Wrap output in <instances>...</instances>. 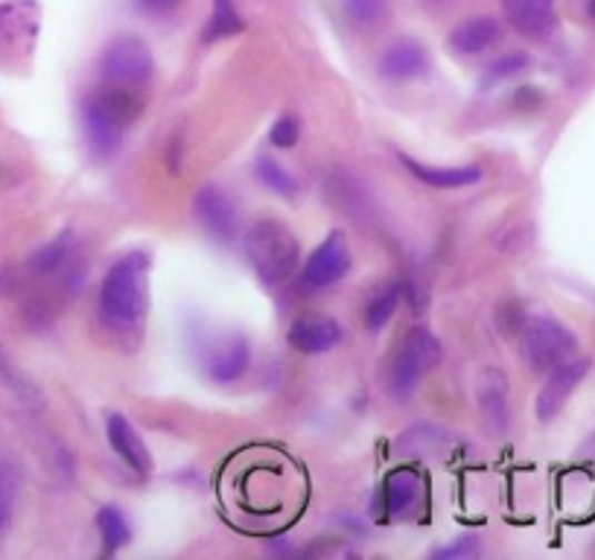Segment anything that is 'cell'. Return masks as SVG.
Wrapping results in <instances>:
<instances>
[{"instance_id":"obj_24","label":"cell","mask_w":595,"mask_h":560,"mask_svg":"<svg viewBox=\"0 0 595 560\" xmlns=\"http://www.w3.org/2000/svg\"><path fill=\"white\" fill-rule=\"evenodd\" d=\"M400 298H403L400 284H388L386 289H379L371 298V304H368V310H365V324H368L371 331H383V327L391 322V315L397 313Z\"/></svg>"},{"instance_id":"obj_33","label":"cell","mask_w":595,"mask_h":560,"mask_svg":"<svg viewBox=\"0 0 595 560\" xmlns=\"http://www.w3.org/2000/svg\"><path fill=\"white\" fill-rule=\"evenodd\" d=\"M587 12H589V18L595 21V0H587Z\"/></svg>"},{"instance_id":"obj_22","label":"cell","mask_w":595,"mask_h":560,"mask_svg":"<svg viewBox=\"0 0 595 560\" xmlns=\"http://www.w3.org/2000/svg\"><path fill=\"white\" fill-rule=\"evenodd\" d=\"M255 176L260 178V185H264L266 190L278 193V196H287V199H292L295 193H298V181H295L292 173H289V169L284 167L280 161L269 158V155H260V158H257Z\"/></svg>"},{"instance_id":"obj_2","label":"cell","mask_w":595,"mask_h":560,"mask_svg":"<svg viewBox=\"0 0 595 560\" xmlns=\"http://www.w3.org/2000/svg\"><path fill=\"white\" fill-rule=\"evenodd\" d=\"M138 115L140 102L135 100L132 88L106 82V88L88 94L82 102V131H86L88 149L97 158L115 155Z\"/></svg>"},{"instance_id":"obj_5","label":"cell","mask_w":595,"mask_h":560,"mask_svg":"<svg viewBox=\"0 0 595 560\" xmlns=\"http://www.w3.org/2000/svg\"><path fill=\"white\" fill-rule=\"evenodd\" d=\"M442 342L433 333L415 327L400 345L395 365L388 371V394L395 400H409L426 376V371H433L442 362Z\"/></svg>"},{"instance_id":"obj_1","label":"cell","mask_w":595,"mask_h":560,"mask_svg":"<svg viewBox=\"0 0 595 560\" xmlns=\"http://www.w3.org/2000/svg\"><path fill=\"white\" fill-rule=\"evenodd\" d=\"M149 261L147 252H129L111 263L100 286V315L115 331H135L149 310Z\"/></svg>"},{"instance_id":"obj_32","label":"cell","mask_w":595,"mask_h":560,"mask_svg":"<svg viewBox=\"0 0 595 560\" xmlns=\"http://www.w3.org/2000/svg\"><path fill=\"white\" fill-rule=\"evenodd\" d=\"M584 455H587V459H593V461H595V432L587 438V444H584Z\"/></svg>"},{"instance_id":"obj_30","label":"cell","mask_w":595,"mask_h":560,"mask_svg":"<svg viewBox=\"0 0 595 560\" xmlns=\"http://www.w3.org/2000/svg\"><path fill=\"white\" fill-rule=\"evenodd\" d=\"M496 322H499V331H503L505 336H510V333L523 331L526 315H523V310H519L517 304H503V307H499V315H496Z\"/></svg>"},{"instance_id":"obj_18","label":"cell","mask_w":595,"mask_h":560,"mask_svg":"<svg viewBox=\"0 0 595 560\" xmlns=\"http://www.w3.org/2000/svg\"><path fill=\"white\" fill-rule=\"evenodd\" d=\"M499 36H503V27L494 18H470L449 32L447 45L458 56H479L490 50L499 41Z\"/></svg>"},{"instance_id":"obj_14","label":"cell","mask_w":595,"mask_h":560,"mask_svg":"<svg viewBox=\"0 0 595 560\" xmlns=\"http://www.w3.org/2000/svg\"><path fill=\"white\" fill-rule=\"evenodd\" d=\"M505 18L519 36L546 39L557 23L555 0H505Z\"/></svg>"},{"instance_id":"obj_26","label":"cell","mask_w":595,"mask_h":560,"mask_svg":"<svg viewBox=\"0 0 595 560\" xmlns=\"http://www.w3.org/2000/svg\"><path fill=\"white\" fill-rule=\"evenodd\" d=\"M528 65H532V59H528L526 53H508L503 56V59H496L490 68H487V77L482 85H494V82H505V79L510 77H519L523 70H528Z\"/></svg>"},{"instance_id":"obj_23","label":"cell","mask_w":595,"mask_h":560,"mask_svg":"<svg viewBox=\"0 0 595 560\" xmlns=\"http://www.w3.org/2000/svg\"><path fill=\"white\" fill-rule=\"evenodd\" d=\"M341 9L356 30H377L388 18V0H341Z\"/></svg>"},{"instance_id":"obj_31","label":"cell","mask_w":595,"mask_h":560,"mask_svg":"<svg viewBox=\"0 0 595 560\" xmlns=\"http://www.w3.org/2000/svg\"><path fill=\"white\" fill-rule=\"evenodd\" d=\"M143 12H149V16H167V12H172V9L181 3V0H135Z\"/></svg>"},{"instance_id":"obj_13","label":"cell","mask_w":595,"mask_h":560,"mask_svg":"<svg viewBox=\"0 0 595 560\" xmlns=\"http://www.w3.org/2000/svg\"><path fill=\"white\" fill-rule=\"evenodd\" d=\"M379 77L391 82H411L420 79L429 70V53L426 47L415 39H397L383 50L377 62Z\"/></svg>"},{"instance_id":"obj_16","label":"cell","mask_w":595,"mask_h":560,"mask_svg":"<svg viewBox=\"0 0 595 560\" xmlns=\"http://www.w3.org/2000/svg\"><path fill=\"white\" fill-rule=\"evenodd\" d=\"M106 438H109L111 450L126 461V468H132L135 473H149L152 468V455H149L143 438L132 430V423L123 415H109L106 421Z\"/></svg>"},{"instance_id":"obj_17","label":"cell","mask_w":595,"mask_h":560,"mask_svg":"<svg viewBox=\"0 0 595 560\" xmlns=\"http://www.w3.org/2000/svg\"><path fill=\"white\" fill-rule=\"evenodd\" d=\"M400 161L411 176L420 178L426 187H435V190H458V187H470L476 185V181H482V167H476V164H464V167H429V164L415 161L409 155H400Z\"/></svg>"},{"instance_id":"obj_28","label":"cell","mask_w":595,"mask_h":560,"mask_svg":"<svg viewBox=\"0 0 595 560\" xmlns=\"http://www.w3.org/2000/svg\"><path fill=\"white\" fill-rule=\"evenodd\" d=\"M298 138H301V124L295 120L292 115H284L275 120V126L269 129V140L275 146H280V149H289V146L298 144Z\"/></svg>"},{"instance_id":"obj_11","label":"cell","mask_w":595,"mask_h":560,"mask_svg":"<svg viewBox=\"0 0 595 560\" xmlns=\"http://www.w3.org/2000/svg\"><path fill=\"white\" fill-rule=\"evenodd\" d=\"M251 365V342L242 333L234 336L217 338L214 345H208V356H205V374L217 383H237Z\"/></svg>"},{"instance_id":"obj_4","label":"cell","mask_w":595,"mask_h":560,"mask_svg":"<svg viewBox=\"0 0 595 560\" xmlns=\"http://www.w3.org/2000/svg\"><path fill=\"white\" fill-rule=\"evenodd\" d=\"M575 351H578V338L573 336V331L549 315H532L519 331V353L541 374H549L557 365L573 360Z\"/></svg>"},{"instance_id":"obj_27","label":"cell","mask_w":595,"mask_h":560,"mask_svg":"<svg viewBox=\"0 0 595 560\" xmlns=\"http://www.w3.org/2000/svg\"><path fill=\"white\" fill-rule=\"evenodd\" d=\"M16 497H18L16 473L7 468H0V529L12 520V511H16Z\"/></svg>"},{"instance_id":"obj_25","label":"cell","mask_w":595,"mask_h":560,"mask_svg":"<svg viewBox=\"0 0 595 560\" xmlns=\"http://www.w3.org/2000/svg\"><path fill=\"white\" fill-rule=\"evenodd\" d=\"M70 254V234H62L59 239H53V243H47L41 252H36V257H32V269L36 272H53L59 269L65 261H68Z\"/></svg>"},{"instance_id":"obj_3","label":"cell","mask_w":595,"mask_h":560,"mask_svg":"<svg viewBox=\"0 0 595 560\" xmlns=\"http://www.w3.org/2000/svg\"><path fill=\"white\" fill-rule=\"evenodd\" d=\"M246 257L264 284L278 286L298 269L301 243L280 219H257L246 234Z\"/></svg>"},{"instance_id":"obj_7","label":"cell","mask_w":595,"mask_h":560,"mask_svg":"<svg viewBox=\"0 0 595 560\" xmlns=\"http://www.w3.org/2000/svg\"><path fill=\"white\" fill-rule=\"evenodd\" d=\"M194 214L208 237L217 243H234L240 234V210L237 202L217 185H201L194 196Z\"/></svg>"},{"instance_id":"obj_12","label":"cell","mask_w":595,"mask_h":560,"mask_svg":"<svg viewBox=\"0 0 595 560\" xmlns=\"http://www.w3.org/2000/svg\"><path fill=\"white\" fill-rule=\"evenodd\" d=\"M289 347L316 356V353H327L341 342V327L336 318L325 313H307L298 315L287 333Z\"/></svg>"},{"instance_id":"obj_19","label":"cell","mask_w":595,"mask_h":560,"mask_svg":"<svg viewBox=\"0 0 595 560\" xmlns=\"http://www.w3.org/2000/svg\"><path fill=\"white\" fill-rule=\"evenodd\" d=\"M418 491L420 479L415 470H395V473L386 479V484H383V508H386V514H403V511L418 499Z\"/></svg>"},{"instance_id":"obj_9","label":"cell","mask_w":595,"mask_h":560,"mask_svg":"<svg viewBox=\"0 0 595 560\" xmlns=\"http://www.w3.org/2000/svg\"><path fill=\"white\" fill-rule=\"evenodd\" d=\"M589 374V360H569L564 365H557L555 371H549V380L537 394V421L549 423L561 415V409L566 406V400L573 397V392L584 383V376Z\"/></svg>"},{"instance_id":"obj_20","label":"cell","mask_w":595,"mask_h":560,"mask_svg":"<svg viewBox=\"0 0 595 560\" xmlns=\"http://www.w3.org/2000/svg\"><path fill=\"white\" fill-rule=\"evenodd\" d=\"M97 529H100L102 549L109 554H115L117 549H123L129 540H132V529H129V520L117 505H102L100 514H97Z\"/></svg>"},{"instance_id":"obj_6","label":"cell","mask_w":595,"mask_h":560,"mask_svg":"<svg viewBox=\"0 0 595 560\" xmlns=\"http://www.w3.org/2000/svg\"><path fill=\"white\" fill-rule=\"evenodd\" d=\"M155 59L138 36H115L100 53V77L120 88H140L152 79Z\"/></svg>"},{"instance_id":"obj_8","label":"cell","mask_w":595,"mask_h":560,"mask_svg":"<svg viewBox=\"0 0 595 560\" xmlns=\"http://www.w3.org/2000/svg\"><path fill=\"white\" fill-rule=\"evenodd\" d=\"M348 269H350L348 239H345L341 230H333L330 237L307 257L301 281L309 286V289H325V286H333L336 281H341V277L348 275Z\"/></svg>"},{"instance_id":"obj_29","label":"cell","mask_w":595,"mask_h":560,"mask_svg":"<svg viewBox=\"0 0 595 560\" xmlns=\"http://www.w3.org/2000/svg\"><path fill=\"white\" fill-rule=\"evenodd\" d=\"M473 554H479V543L473 538H462L456 543L444 546V549H435L433 558L438 560H458V558H473Z\"/></svg>"},{"instance_id":"obj_21","label":"cell","mask_w":595,"mask_h":560,"mask_svg":"<svg viewBox=\"0 0 595 560\" xmlns=\"http://www.w3.org/2000/svg\"><path fill=\"white\" fill-rule=\"evenodd\" d=\"M242 27H246V23H242L240 12L234 9L231 0H214V12H210L208 23H205L201 41L214 45V41L219 39H231L237 32H242Z\"/></svg>"},{"instance_id":"obj_10","label":"cell","mask_w":595,"mask_h":560,"mask_svg":"<svg viewBox=\"0 0 595 560\" xmlns=\"http://www.w3.org/2000/svg\"><path fill=\"white\" fill-rule=\"evenodd\" d=\"M456 446V435L442 426V423H411L409 430H403L391 444V455L403 461H418V459H435V455L447 453Z\"/></svg>"},{"instance_id":"obj_15","label":"cell","mask_w":595,"mask_h":560,"mask_svg":"<svg viewBox=\"0 0 595 560\" xmlns=\"http://www.w3.org/2000/svg\"><path fill=\"white\" fill-rule=\"evenodd\" d=\"M476 400H479L482 421L490 432H505L508 426V380L499 369L482 371L476 383Z\"/></svg>"}]
</instances>
